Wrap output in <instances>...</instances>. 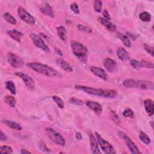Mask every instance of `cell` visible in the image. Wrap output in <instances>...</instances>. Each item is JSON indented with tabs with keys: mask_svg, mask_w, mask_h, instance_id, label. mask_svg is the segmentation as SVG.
I'll use <instances>...</instances> for the list:
<instances>
[{
	"mask_svg": "<svg viewBox=\"0 0 154 154\" xmlns=\"http://www.w3.org/2000/svg\"><path fill=\"white\" fill-rule=\"evenodd\" d=\"M75 88L78 90H82L84 92L95 96L106 98H114L117 96V92L115 90L112 89H101L94 88L84 85H75Z\"/></svg>",
	"mask_w": 154,
	"mask_h": 154,
	"instance_id": "obj_1",
	"label": "cell"
},
{
	"mask_svg": "<svg viewBox=\"0 0 154 154\" xmlns=\"http://www.w3.org/2000/svg\"><path fill=\"white\" fill-rule=\"evenodd\" d=\"M26 66H28V67L32 69V70L47 76L54 77L57 76L58 74V72L55 69L52 68L49 66L40 63H27Z\"/></svg>",
	"mask_w": 154,
	"mask_h": 154,
	"instance_id": "obj_2",
	"label": "cell"
},
{
	"mask_svg": "<svg viewBox=\"0 0 154 154\" xmlns=\"http://www.w3.org/2000/svg\"><path fill=\"white\" fill-rule=\"evenodd\" d=\"M123 84L127 88H137L143 90H153L154 88L153 82L144 80L127 79L123 81Z\"/></svg>",
	"mask_w": 154,
	"mask_h": 154,
	"instance_id": "obj_3",
	"label": "cell"
},
{
	"mask_svg": "<svg viewBox=\"0 0 154 154\" xmlns=\"http://www.w3.org/2000/svg\"><path fill=\"white\" fill-rule=\"evenodd\" d=\"M70 45L75 55L82 62L85 63L87 59V49L82 43L75 40L72 41Z\"/></svg>",
	"mask_w": 154,
	"mask_h": 154,
	"instance_id": "obj_4",
	"label": "cell"
},
{
	"mask_svg": "<svg viewBox=\"0 0 154 154\" xmlns=\"http://www.w3.org/2000/svg\"><path fill=\"white\" fill-rule=\"evenodd\" d=\"M45 132L47 136L52 141L54 142L59 146H63L65 145L66 141L64 138L59 132L56 131L55 129L48 128H46Z\"/></svg>",
	"mask_w": 154,
	"mask_h": 154,
	"instance_id": "obj_5",
	"label": "cell"
},
{
	"mask_svg": "<svg viewBox=\"0 0 154 154\" xmlns=\"http://www.w3.org/2000/svg\"><path fill=\"white\" fill-rule=\"evenodd\" d=\"M95 135L97 143L104 153L107 154H114L116 153L112 146L111 144H109L107 141L104 140L100 135V134H99L97 132H96Z\"/></svg>",
	"mask_w": 154,
	"mask_h": 154,
	"instance_id": "obj_6",
	"label": "cell"
},
{
	"mask_svg": "<svg viewBox=\"0 0 154 154\" xmlns=\"http://www.w3.org/2000/svg\"><path fill=\"white\" fill-rule=\"evenodd\" d=\"M118 135L126 143L127 147H128L129 150L131 151L132 153L138 154L141 153L138 148L136 146V144L131 140V139L125 132H119Z\"/></svg>",
	"mask_w": 154,
	"mask_h": 154,
	"instance_id": "obj_7",
	"label": "cell"
},
{
	"mask_svg": "<svg viewBox=\"0 0 154 154\" xmlns=\"http://www.w3.org/2000/svg\"><path fill=\"white\" fill-rule=\"evenodd\" d=\"M7 59L8 63L14 68H20L24 64V61L21 57L12 52L7 54Z\"/></svg>",
	"mask_w": 154,
	"mask_h": 154,
	"instance_id": "obj_8",
	"label": "cell"
},
{
	"mask_svg": "<svg viewBox=\"0 0 154 154\" xmlns=\"http://www.w3.org/2000/svg\"><path fill=\"white\" fill-rule=\"evenodd\" d=\"M17 13L19 18L29 25L35 24V19L23 7H19L17 9Z\"/></svg>",
	"mask_w": 154,
	"mask_h": 154,
	"instance_id": "obj_9",
	"label": "cell"
},
{
	"mask_svg": "<svg viewBox=\"0 0 154 154\" xmlns=\"http://www.w3.org/2000/svg\"><path fill=\"white\" fill-rule=\"evenodd\" d=\"M30 37L31 38L32 43L35 46H37V48L41 49L44 51H46V52L49 51V47L40 36L35 34H31L30 35Z\"/></svg>",
	"mask_w": 154,
	"mask_h": 154,
	"instance_id": "obj_10",
	"label": "cell"
},
{
	"mask_svg": "<svg viewBox=\"0 0 154 154\" xmlns=\"http://www.w3.org/2000/svg\"><path fill=\"white\" fill-rule=\"evenodd\" d=\"M15 75H16L17 76H18L19 78L22 79V81H23L24 84H25L28 89L32 90L35 88V85L34 81L30 76L22 72H16L15 73Z\"/></svg>",
	"mask_w": 154,
	"mask_h": 154,
	"instance_id": "obj_11",
	"label": "cell"
},
{
	"mask_svg": "<svg viewBox=\"0 0 154 154\" xmlns=\"http://www.w3.org/2000/svg\"><path fill=\"white\" fill-rule=\"evenodd\" d=\"M89 140L91 152L94 154H100V152L98 147V143L96 138L92 133H89Z\"/></svg>",
	"mask_w": 154,
	"mask_h": 154,
	"instance_id": "obj_12",
	"label": "cell"
},
{
	"mask_svg": "<svg viewBox=\"0 0 154 154\" xmlns=\"http://www.w3.org/2000/svg\"><path fill=\"white\" fill-rule=\"evenodd\" d=\"M103 66L106 70L109 72H113L117 67V64L116 61L109 58H106L104 60Z\"/></svg>",
	"mask_w": 154,
	"mask_h": 154,
	"instance_id": "obj_13",
	"label": "cell"
},
{
	"mask_svg": "<svg viewBox=\"0 0 154 154\" xmlns=\"http://www.w3.org/2000/svg\"><path fill=\"white\" fill-rule=\"evenodd\" d=\"M85 103H86V105L96 114H99L100 112H102V107L99 103L94 102L92 100H87Z\"/></svg>",
	"mask_w": 154,
	"mask_h": 154,
	"instance_id": "obj_14",
	"label": "cell"
},
{
	"mask_svg": "<svg viewBox=\"0 0 154 154\" xmlns=\"http://www.w3.org/2000/svg\"><path fill=\"white\" fill-rule=\"evenodd\" d=\"M90 70L91 72L95 75L96 76H97V77L106 81L108 79V75L106 74V73L105 72V71L98 67H95V66H91L90 67Z\"/></svg>",
	"mask_w": 154,
	"mask_h": 154,
	"instance_id": "obj_15",
	"label": "cell"
},
{
	"mask_svg": "<svg viewBox=\"0 0 154 154\" xmlns=\"http://www.w3.org/2000/svg\"><path fill=\"white\" fill-rule=\"evenodd\" d=\"M40 11H41V13L46 16L51 17H54V11L51 7V5L47 3V2H44L43 4H42L40 7Z\"/></svg>",
	"mask_w": 154,
	"mask_h": 154,
	"instance_id": "obj_16",
	"label": "cell"
},
{
	"mask_svg": "<svg viewBox=\"0 0 154 154\" xmlns=\"http://www.w3.org/2000/svg\"><path fill=\"white\" fill-rule=\"evenodd\" d=\"M116 54L118 58L122 61H127L130 59V55L128 52L122 47H120L117 49Z\"/></svg>",
	"mask_w": 154,
	"mask_h": 154,
	"instance_id": "obj_17",
	"label": "cell"
},
{
	"mask_svg": "<svg viewBox=\"0 0 154 154\" xmlns=\"http://www.w3.org/2000/svg\"><path fill=\"white\" fill-rule=\"evenodd\" d=\"M98 20L108 30H109L111 32H113V31H116V26L112 23L109 22L108 20H106L105 19H104L103 17H98Z\"/></svg>",
	"mask_w": 154,
	"mask_h": 154,
	"instance_id": "obj_18",
	"label": "cell"
},
{
	"mask_svg": "<svg viewBox=\"0 0 154 154\" xmlns=\"http://www.w3.org/2000/svg\"><path fill=\"white\" fill-rule=\"evenodd\" d=\"M7 33L10 37H11L13 40H16L17 42H20L21 38L23 36V34L20 31L16 29L7 31Z\"/></svg>",
	"mask_w": 154,
	"mask_h": 154,
	"instance_id": "obj_19",
	"label": "cell"
},
{
	"mask_svg": "<svg viewBox=\"0 0 154 154\" xmlns=\"http://www.w3.org/2000/svg\"><path fill=\"white\" fill-rule=\"evenodd\" d=\"M144 105L146 111L149 116L153 114V102L151 99H146L144 101Z\"/></svg>",
	"mask_w": 154,
	"mask_h": 154,
	"instance_id": "obj_20",
	"label": "cell"
},
{
	"mask_svg": "<svg viewBox=\"0 0 154 154\" xmlns=\"http://www.w3.org/2000/svg\"><path fill=\"white\" fill-rule=\"evenodd\" d=\"M2 122L7 125L8 127L16 130V131H21L22 130V126L19 123L14 122L13 121H11L7 119H3L2 120Z\"/></svg>",
	"mask_w": 154,
	"mask_h": 154,
	"instance_id": "obj_21",
	"label": "cell"
},
{
	"mask_svg": "<svg viewBox=\"0 0 154 154\" xmlns=\"http://www.w3.org/2000/svg\"><path fill=\"white\" fill-rule=\"evenodd\" d=\"M57 63L66 72H72L73 69L72 67L65 60H64L62 58H58L57 59Z\"/></svg>",
	"mask_w": 154,
	"mask_h": 154,
	"instance_id": "obj_22",
	"label": "cell"
},
{
	"mask_svg": "<svg viewBox=\"0 0 154 154\" xmlns=\"http://www.w3.org/2000/svg\"><path fill=\"white\" fill-rule=\"evenodd\" d=\"M4 102L7 103L10 107L13 108L16 105V100L14 97L11 96V95H7L4 98Z\"/></svg>",
	"mask_w": 154,
	"mask_h": 154,
	"instance_id": "obj_23",
	"label": "cell"
},
{
	"mask_svg": "<svg viewBox=\"0 0 154 154\" xmlns=\"http://www.w3.org/2000/svg\"><path fill=\"white\" fill-rule=\"evenodd\" d=\"M57 34L60 38V39L63 41L66 40V29L63 26H59L57 28Z\"/></svg>",
	"mask_w": 154,
	"mask_h": 154,
	"instance_id": "obj_24",
	"label": "cell"
},
{
	"mask_svg": "<svg viewBox=\"0 0 154 154\" xmlns=\"http://www.w3.org/2000/svg\"><path fill=\"white\" fill-rule=\"evenodd\" d=\"M3 17L5 19V20L7 22H8V23H10V24L16 25L17 23V21H16V19L10 13L6 12V13H4Z\"/></svg>",
	"mask_w": 154,
	"mask_h": 154,
	"instance_id": "obj_25",
	"label": "cell"
},
{
	"mask_svg": "<svg viewBox=\"0 0 154 154\" xmlns=\"http://www.w3.org/2000/svg\"><path fill=\"white\" fill-rule=\"evenodd\" d=\"M6 88L10 91L12 94H16V87L14 82L12 81H7L5 82Z\"/></svg>",
	"mask_w": 154,
	"mask_h": 154,
	"instance_id": "obj_26",
	"label": "cell"
},
{
	"mask_svg": "<svg viewBox=\"0 0 154 154\" xmlns=\"http://www.w3.org/2000/svg\"><path fill=\"white\" fill-rule=\"evenodd\" d=\"M119 38L122 41L123 45L129 48L131 46V41H130L129 38L127 35H123V34H120V33H119Z\"/></svg>",
	"mask_w": 154,
	"mask_h": 154,
	"instance_id": "obj_27",
	"label": "cell"
},
{
	"mask_svg": "<svg viewBox=\"0 0 154 154\" xmlns=\"http://www.w3.org/2000/svg\"><path fill=\"white\" fill-rule=\"evenodd\" d=\"M140 19L143 22H149L151 19V16L149 13L147 11H143L139 15Z\"/></svg>",
	"mask_w": 154,
	"mask_h": 154,
	"instance_id": "obj_28",
	"label": "cell"
},
{
	"mask_svg": "<svg viewBox=\"0 0 154 154\" xmlns=\"http://www.w3.org/2000/svg\"><path fill=\"white\" fill-rule=\"evenodd\" d=\"M139 138L143 143H144V144H146L147 145L149 144L150 143V138L148 137V135L146 134H145L143 132H140Z\"/></svg>",
	"mask_w": 154,
	"mask_h": 154,
	"instance_id": "obj_29",
	"label": "cell"
},
{
	"mask_svg": "<svg viewBox=\"0 0 154 154\" xmlns=\"http://www.w3.org/2000/svg\"><path fill=\"white\" fill-rule=\"evenodd\" d=\"M52 99L59 108H64V102L60 97H58L57 96H53Z\"/></svg>",
	"mask_w": 154,
	"mask_h": 154,
	"instance_id": "obj_30",
	"label": "cell"
},
{
	"mask_svg": "<svg viewBox=\"0 0 154 154\" xmlns=\"http://www.w3.org/2000/svg\"><path fill=\"white\" fill-rule=\"evenodd\" d=\"M1 153H12L13 149L11 147L8 146H2L0 147Z\"/></svg>",
	"mask_w": 154,
	"mask_h": 154,
	"instance_id": "obj_31",
	"label": "cell"
},
{
	"mask_svg": "<svg viewBox=\"0 0 154 154\" xmlns=\"http://www.w3.org/2000/svg\"><path fill=\"white\" fill-rule=\"evenodd\" d=\"M94 9L96 12H100L102 8V2L100 1H95L93 3Z\"/></svg>",
	"mask_w": 154,
	"mask_h": 154,
	"instance_id": "obj_32",
	"label": "cell"
},
{
	"mask_svg": "<svg viewBox=\"0 0 154 154\" xmlns=\"http://www.w3.org/2000/svg\"><path fill=\"white\" fill-rule=\"evenodd\" d=\"M140 63H141V67H146L147 69L153 68V64L152 62H149L146 60H141Z\"/></svg>",
	"mask_w": 154,
	"mask_h": 154,
	"instance_id": "obj_33",
	"label": "cell"
},
{
	"mask_svg": "<svg viewBox=\"0 0 154 154\" xmlns=\"http://www.w3.org/2000/svg\"><path fill=\"white\" fill-rule=\"evenodd\" d=\"M123 116L125 117H129V118H132L134 117V112L131 109L127 108L123 112Z\"/></svg>",
	"mask_w": 154,
	"mask_h": 154,
	"instance_id": "obj_34",
	"label": "cell"
},
{
	"mask_svg": "<svg viewBox=\"0 0 154 154\" xmlns=\"http://www.w3.org/2000/svg\"><path fill=\"white\" fill-rule=\"evenodd\" d=\"M144 49L152 57H153V47L147 44H144L143 45Z\"/></svg>",
	"mask_w": 154,
	"mask_h": 154,
	"instance_id": "obj_35",
	"label": "cell"
},
{
	"mask_svg": "<svg viewBox=\"0 0 154 154\" xmlns=\"http://www.w3.org/2000/svg\"><path fill=\"white\" fill-rule=\"evenodd\" d=\"M130 63H131V65L132 66V67H134V69H139L141 67V63L137 60H131Z\"/></svg>",
	"mask_w": 154,
	"mask_h": 154,
	"instance_id": "obj_36",
	"label": "cell"
},
{
	"mask_svg": "<svg viewBox=\"0 0 154 154\" xmlns=\"http://www.w3.org/2000/svg\"><path fill=\"white\" fill-rule=\"evenodd\" d=\"M70 9L72 10V11H73L75 14H78L79 13V7L78 6V5L76 4V3H73L70 5Z\"/></svg>",
	"mask_w": 154,
	"mask_h": 154,
	"instance_id": "obj_37",
	"label": "cell"
},
{
	"mask_svg": "<svg viewBox=\"0 0 154 154\" xmlns=\"http://www.w3.org/2000/svg\"><path fill=\"white\" fill-rule=\"evenodd\" d=\"M78 28L79 30H81V31H85V32H91V30L89 28H88L87 26H84L82 25H81V24L78 25Z\"/></svg>",
	"mask_w": 154,
	"mask_h": 154,
	"instance_id": "obj_38",
	"label": "cell"
},
{
	"mask_svg": "<svg viewBox=\"0 0 154 154\" xmlns=\"http://www.w3.org/2000/svg\"><path fill=\"white\" fill-rule=\"evenodd\" d=\"M70 102L72 103H74V104H76V105H82L83 103H82V101L81 100H79L78 99H76V98H72L70 99Z\"/></svg>",
	"mask_w": 154,
	"mask_h": 154,
	"instance_id": "obj_39",
	"label": "cell"
},
{
	"mask_svg": "<svg viewBox=\"0 0 154 154\" xmlns=\"http://www.w3.org/2000/svg\"><path fill=\"white\" fill-rule=\"evenodd\" d=\"M103 16L104 17V19H106V20H110L111 19V17L109 14V13L108 11L106 10H104L103 11Z\"/></svg>",
	"mask_w": 154,
	"mask_h": 154,
	"instance_id": "obj_40",
	"label": "cell"
},
{
	"mask_svg": "<svg viewBox=\"0 0 154 154\" xmlns=\"http://www.w3.org/2000/svg\"><path fill=\"white\" fill-rule=\"evenodd\" d=\"M0 139H1V141H5L6 139H7L6 136H5V134L2 132V131H1V132H0Z\"/></svg>",
	"mask_w": 154,
	"mask_h": 154,
	"instance_id": "obj_41",
	"label": "cell"
},
{
	"mask_svg": "<svg viewBox=\"0 0 154 154\" xmlns=\"http://www.w3.org/2000/svg\"><path fill=\"white\" fill-rule=\"evenodd\" d=\"M76 138L78 140H81V139H82V135H81V134L79 132H77V133L76 134Z\"/></svg>",
	"mask_w": 154,
	"mask_h": 154,
	"instance_id": "obj_42",
	"label": "cell"
},
{
	"mask_svg": "<svg viewBox=\"0 0 154 154\" xmlns=\"http://www.w3.org/2000/svg\"><path fill=\"white\" fill-rule=\"evenodd\" d=\"M20 153H22V154H25V153H31V152H29V151H28V150H25V149H22L21 150V151H20Z\"/></svg>",
	"mask_w": 154,
	"mask_h": 154,
	"instance_id": "obj_43",
	"label": "cell"
}]
</instances>
